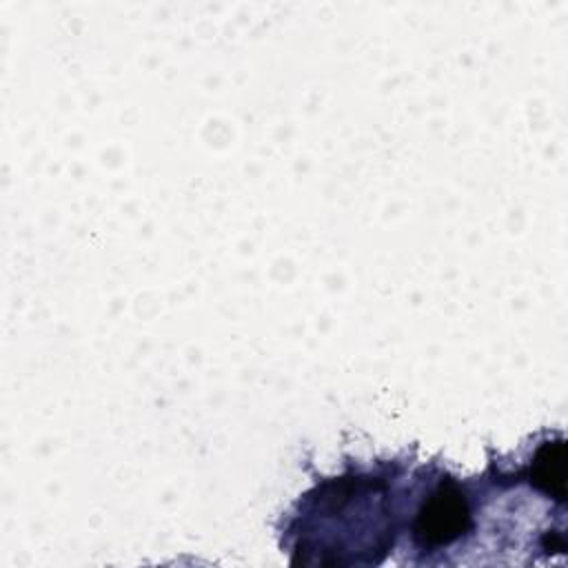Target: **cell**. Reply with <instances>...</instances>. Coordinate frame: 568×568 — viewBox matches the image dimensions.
Segmentation results:
<instances>
[{
    "label": "cell",
    "mask_w": 568,
    "mask_h": 568,
    "mask_svg": "<svg viewBox=\"0 0 568 568\" xmlns=\"http://www.w3.org/2000/svg\"><path fill=\"white\" fill-rule=\"evenodd\" d=\"M406 464L353 466L300 495L286 532L293 564L375 566L393 550L413 490Z\"/></svg>",
    "instance_id": "obj_1"
}]
</instances>
